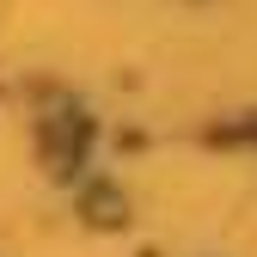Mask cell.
<instances>
[{
    "label": "cell",
    "instance_id": "6da1fadb",
    "mask_svg": "<svg viewBox=\"0 0 257 257\" xmlns=\"http://www.w3.org/2000/svg\"><path fill=\"white\" fill-rule=\"evenodd\" d=\"M92 220H98V227H110V220H116V196H110V190L92 196Z\"/></svg>",
    "mask_w": 257,
    "mask_h": 257
}]
</instances>
